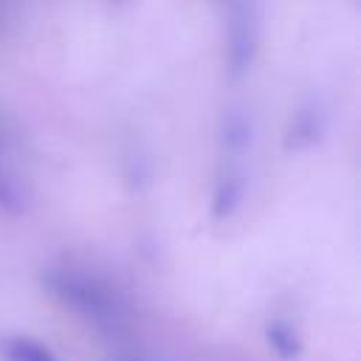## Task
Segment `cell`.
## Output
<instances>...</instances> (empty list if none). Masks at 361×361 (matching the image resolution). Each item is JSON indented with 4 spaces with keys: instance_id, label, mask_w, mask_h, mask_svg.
<instances>
[{
    "instance_id": "obj_1",
    "label": "cell",
    "mask_w": 361,
    "mask_h": 361,
    "mask_svg": "<svg viewBox=\"0 0 361 361\" xmlns=\"http://www.w3.org/2000/svg\"><path fill=\"white\" fill-rule=\"evenodd\" d=\"M39 282L51 299L104 336H121L133 324V305L127 293L87 265L51 262L42 268Z\"/></svg>"
},
{
    "instance_id": "obj_2",
    "label": "cell",
    "mask_w": 361,
    "mask_h": 361,
    "mask_svg": "<svg viewBox=\"0 0 361 361\" xmlns=\"http://www.w3.org/2000/svg\"><path fill=\"white\" fill-rule=\"evenodd\" d=\"M223 17V68L231 82H243L262 48V11L257 0H226Z\"/></svg>"
},
{
    "instance_id": "obj_3",
    "label": "cell",
    "mask_w": 361,
    "mask_h": 361,
    "mask_svg": "<svg viewBox=\"0 0 361 361\" xmlns=\"http://www.w3.org/2000/svg\"><path fill=\"white\" fill-rule=\"evenodd\" d=\"M251 195V172L243 158H220L209 186V217L214 223L234 220Z\"/></svg>"
},
{
    "instance_id": "obj_4",
    "label": "cell",
    "mask_w": 361,
    "mask_h": 361,
    "mask_svg": "<svg viewBox=\"0 0 361 361\" xmlns=\"http://www.w3.org/2000/svg\"><path fill=\"white\" fill-rule=\"evenodd\" d=\"M327 110L319 99H305L302 104H296L285 121V130H282V147L285 152L290 155H302V152H310L316 149L324 135H327Z\"/></svg>"
},
{
    "instance_id": "obj_5",
    "label": "cell",
    "mask_w": 361,
    "mask_h": 361,
    "mask_svg": "<svg viewBox=\"0 0 361 361\" xmlns=\"http://www.w3.org/2000/svg\"><path fill=\"white\" fill-rule=\"evenodd\" d=\"M257 141V124L248 107L228 104L217 118V144L223 158H245Z\"/></svg>"
},
{
    "instance_id": "obj_6",
    "label": "cell",
    "mask_w": 361,
    "mask_h": 361,
    "mask_svg": "<svg viewBox=\"0 0 361 361\" xmlns=\"http://www.w3.org/2000/svg\"><path fill=\"white\" fill-rule=\"evenodd\" d=\"M0 361H59L48 344L25 333L0 336Z\"/></svg>"
},
{
    "instance_id": "obj_7",
    "label": "cell",
    "mask_w": 361,
    "mask_h": 361,
    "mask_svg": "<svg viewBox=\"0 0 361 361\" xmlns=\"http://www.w3.org/2000/svg\"><path fill=\"white\" fill-rule=\"evenodd\" d=\"M265 341L285 361H290V358H296L302 353V338H299L296 327L290 322H285V319H271L265 324Z\"/></svg>"
},
{
    "instance_id": "obj_8",
    "label": "cell",
    "mask_w": 361,
    "mask_h": 361,
    "mask_svg": "<svg viewBox=\"0 0 361 361\" xmlns=\"http://www.w3.org/2000/svg\"><path fill=\"white\" fill-rule=\"evenodd\" d=\"M28 206V197L23 192V183L0 166V212L6 214H23Z\"/></svg>"
},
{
    "instance_id": "obj_9",
    "label": "cell",
    "mask_w": 361,
    "mask_h": 361,
    "mask_svg": "<svg viewBox=\"0 0 361 361\" xmlns=\"http://www.w3.org/2000/svg\"><path fill=\"white\" fill-rule=\"evenodd\" d=\"M104 3H107V6H113V8H118V6H127L130 0H104Z\"/></svg>"
},
{
    "instance_id": "obj_10",
    "label": "cell",
    "mask_w": 361,
    "mask_h": 361,
    "mask_svg": "<svg viewBox=\"0 0 361 361\" xmlns=\"http://www.w3.org/2000/svg\"><path fill=\"white\" fill-rule=\"evenodd\" d=\"M212 3H214V6H217V8H220V6H223V3H226V0H212Z\"/></svg>"
}]
</instances>
